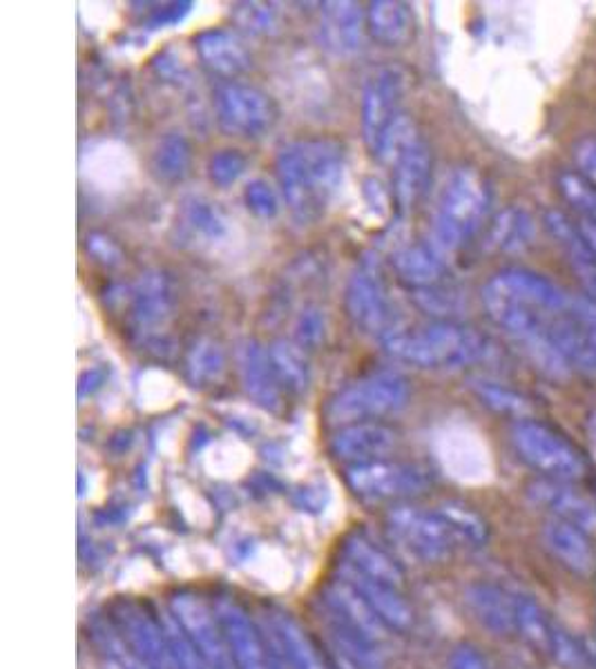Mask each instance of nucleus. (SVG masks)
I'll return each instance as SVG.
<instances>
[{"label": "nucleus", "instance_id": "f257e3e1", "mask_svg": "<svg viewBox=\"0 0 596 669\" xmlns=\"http://www.w3.org/2000/svg\"><path fill=\"white\" fill-rule=\"evenodd\" d=\"M344 165V148L334 139H302L280 150L278 179L300 223H313L327 212L342 184Z\"/></svg>", "mask_w": 596, "mask_h": 669}, {"label": "nucleus", "instance_id": "f03ea898", "mask_svg": "<svg viewBox=\"0 0 596 669\" xmlns=\"http://www.w3.org/2000/svg\"><path fill=\"white\" fill-rule=\"evenodd\" d=\"M383 344L396 360L431 371H458L487 353V340L476 328L443 319L413 330L398 326Z\"/></svg>", "mask_w": 596, "mask_h": 669}, {"label": "nucleus", "instance_id": "7ed1b4c3", "mask_svg": "<svg viewBox=\"0 0 596 669\" xmlns=\"http://www.w3.org/2000/svg\"><path fill=\"white\" fill-rule=\"evenodd\" d=\"M492 192L474 167H456L445 179L431 214L426 242L443 257L460 250L482 226Z\"/></svg>", "mask_w": 596, "mask_h": 669}, {"label": "nucleus", "instance_id": "20e7f679", "mask_svg": "<svg viewBox=\"0 0 596 669\" xmlns=\"http://www.w3.org/2000/svg\"><path fill=\"white\" fill-rule=\"evenodd\" d=\"M409 400V384L400 373H371L331 398L327 407V422L334 426L360 424L400 411Z\"/></svg>", "mask_w": 596, "mask_h": 669}, {"label": "nucleus", "instance_id": "39448f33", "mask_svg": "<svg viewBox=\"0 0 596 669\" xmlns=\"http://www.w3.org/2000/svg\"><path fill=\"white\" fill-rule=\"evenodd\" d=\"M375 156L394 165V197L398 210L409 212L429 186L431 152L407 115L389 128Z\"/></svg>", "mask_w": 596, "mask_h": 669}, {"label": "nucleus", "instance_id": "423d86ee", "mask_svg": "<svg viewBox=\"0 0 596 669\" xmlns=\"http://www.w3.org/2000/svg\"><path fill=\"white\" fill-rule=\"evenodd\" d=\"M512 444L521 460L544 478L570 482L585 473V460L576 446L544 422L518 420L512 426Z\"/></svg>", "mask_w": 596, "mask_h": 669}, {"label": "nucleus", "instance_id": "0eeeda50", "mask_svg": "<svg viewBox=\"0 0 596 669\" xmlns=\"http://www.w3.org/2000/svg\"><path fill=\"white\" fill-rule=\"evenodd\" d=\"M347 310L362 332L381 338V342L394 328H398L387 286L383 282L381 263L375 259L364 257L353 270L347 286Z\"/></svg>", "mask_w": 596, "mask_h": 669}, {"label": "nucleus", "instance_id": "6e6552de", "mask_svg": "<svg viewBox=\"0 0 596 669\" xmlns=\"http://www.w3.org/2000/svg\"><path fill=\"white\" fill-rule=\"evenodd\" d=\"M344 478L349 489L366 502L416 497L422 495L431 484L429 471L420 465L389 460L351 465Z\"/></svg>", "mask_w": 596, "mask_h": 669}, {"label": "nucleus", "instance_id": "1a4fd4ad", "mask_svg": "<svg viewBox=\"0 0 596 669\" xmlns=\"http://www.w3.org/2000/svg\"><path fill=\"white\" fill-rule=\"evenodd\" d=\"M407 94V72L398 66L377 68L364 83L362 128L371 152L381 148L389 128L402 117V98Z\"/></svg>", "mask_w": 596, "mask_h": 669}, {"label": "nucleus", "instance_id": "9d476101", "mask_svg": "<svg viewBox=\"0 0 596 669\" xmlns=\"http://www.w3.org/2000/svg\"><path fill=\"white\" fill-rule=\"evenodd\" d=\"M387 529L396 542L424 563H439L452 553L454 531L439 512L396 507L387 516Z\"/></svg>", "mask_w": 596, "mask_h": 669}, {"label": "nucleus", "instance_id": "9b49d317", "mask_svg": "<svg viewBox=\"0 0 596 669\" xmlns=\"http://www.w3.org/2000/svg\"><path fill=\"white\" fill-rule=\"evenodd\" d=\"M171 613L197 645L210 669H237L222 621L203 598L182 591L173 596Z\"/></svg>", "mask_w": 596, "mask_h": 669}, {"label": "nucleus", "instance_id": "f8f14e48", "mask_svg": "<svg viewBox=\"0 0 596 669\" xmlns=\"http://www.w3.org/2000/svg\"><path fill=\"white\" fill-rule=\"evenodd\" d=\"M214 107L220 126L229 134L246 139L261 137L266 130H270L278 117L273 101L264 92L239 83H229L217 90Z\"/></svg>", "mask_w": 596, "mask_h": 669}, {"label": "nucleus", "instance_id": "ddd939ff", "mask_svg": "<svg viewBox=\"0 0 596 669\" xmlns=\"http://www.w3.org/2000/svg\"><path fill=\"white\" fill-rule=\"evenodd\" d=\"M113 613L117 630L143 662H148L152 669H175L164 625H161V621H154L145 607L121 600Z\"/></svg>", "mask_w": 596, "mask_h": 669}, {"label": "nucleus", "instance_id": "4468645a", "mask_svg": "<svg viewBox=\"0 0 596 669\" xmlns=\"http://www.w3.org/2000/svg\"><path fill=\"white\" fill-rule=\"evenodd\" d=\"M527 497L538 509L550 512L557 520L570 523L581 531L596 533V505L565 480L540 478L529 484Z\"/></svg>", "mask_w": 596, "mask_h": 669}, {"label": "nucleus", "instance_id": "2eb2a0df", "mask_svg": "<svg viewBox=\"0 0 596 669\" xmlns=\"http://www.w3.org/2000/svg\"><path fill=\"white\" fill-rule=\"evenodd\" d=\"M217 617L222 621L231 656L237 669H270L266 638L259 636L255 623L250 621L244 607L231 598H222L214 607Z\"/></svg>", "mask_w": 596, "mask_h": 669}, {"label": "nucleus", "instance_id": "dca6fc26", "mask_svg": "<svg viewBox=\"0 0 596 669\" xmlns=\"http://www.w3.org/2000/svg\"><path fill=\"white\" fill-rule=\"evenodd\" d=\"M324 607H327L331 621L358 632L371 643L381 645L387 641L389 627L344 578L329 583L324 589Z\"/></svg>", "mask_w": 596, "mask_h": 669}, {"label": "nucleus", "instance_id": "f3484780", "mask_svg": "<svg viewBox=\"0 0 596 669\" xmlns=\"http://www.w3.org/2000/svg\"><path fill=\"white\" fill-rule=\"evenodd\" d=\"M173 286L171 279L159 272H143L130 291V321L139 334L159 330L173 315Z\"/></svg>", "mask_w": 596, "mask_h": 669}, {"label": "nucleus", "instance_id": "a211bd4d", "mask_svg": "<svg viewBox=\"0 0 596 669\" xmlns=\"http://www.w3.org/2000/svg\"><path fill=\"white\" fill-rule=\"evenodd\" d=\"M398 444V433L385 424L360 422L342 426L334 439L331 451L338 460L349 465H366L385 460Z\"/></svg>", "mask_w": 596, "mask_h": 669}, {"label": "nucleus", "instance_id": "6ab92c4d", "mask_svg": "<svg viewBox=\"0 0 596 669\" xmlns=\"http://www.w3.org/2000/svg\"><path fill=\"white\" fill-rule=\"evenodd\" d=\"M239 377L246 394L266 411L282 409V382L270 353L255 340H246L237 351Z\"/></svg>", "mask_w": 596, "mask_h": 669}, {"label": "nucleus", "instance_id": "aec40b11", "mask_svg": "<svg viewBox=\"0 0 596 669\" xmlns=\"http://www.w3.org/2000/svg\"><path fill=\"white\" fill-rule=\"evenodd\" d=\"M319 43L338 56H351L362 49L364 14L349 0L324 3L319 14Z\"/></svg>", "mask_w": 596, "mask_h": 669}, {"label": "nucleus", "instance_id": "412c9836", "mask_svg": "<svg viewBox=\"0 0 596 669\" xmlns=\"http://www.w3.org/2000/svg\"><path fill=\"white\" fill-rule=\"evenodd\" d=\"M342 578L369 602V607L377 613V617H381V621L389 630L405 632L413 625V609L402 598L398 587L373 580L351 567L342 570Z\"/></svg>", "mask_w": 596, "mask_h": 669}, {"label": "nucleus", "instance_id": "4be33fe9", "mask_svg": "<svg viewBox=\"0 0 596 669\" xmlns=\"http://www.w3.org/2000/svg\"><path fill=\"white\" fill-rule=\"evenodd\" d=\"M465 602L471 617L496 636L516 632L514 596L490 583H474L465 589Z\"/></svg>", "mask_w": 596, "mask_h": 669}, {"label": "nucleus", "instance_id": "5701e85b", "mask_svg": "<svg viewBox=\"0 0 596 669\" xmlns=\"http://www.w3.org/2000/svg\"><path fill=\"white\" fill-rule=\"evenodd\" d=\"M544 542L557 561L576 576H587L596 567V553L589 536L579 527L552 518L544 527Z\"/></svg>", "mask_w": 596, "mask_h": 669}, {"label": "nucleus", "instance_id": "b1692460", "mask_svg": "<svg viewBox=\"0 0 596 669\" xmlns=\"http://www.w3.org/2000/svg\"><path fill=\"white\" fill-rule=\"evenodd\" d=\"M199 59L208 70L222 77H237L250 70V54L237 34L229 30H206L195 38Z\"/></svg>", "mask_w": 596, "mask_h": 669}, {"label": "nucleus", "instance_id": "393cba45", "mask_svg": "<svg viewBox=\"0 0 596 669\" xmlns=\"http://www.w3.org/2000/svg\"><path fill=\"white\" fill-rule=\"evenodd\" d=\"M394 268L405 284L422 291L439 286L447 270V257H443L429 242L409 244L394 255Z\"/></svg>", "mask_w": 596, "mask_h": 669}, {"label": "nucleus", "instance_id": "a878e982", "mask_svg": "<svg viewBox=\"0 0 596 669\" xmlns=\"http://www.w3.org/2000/svg\"><path fill=\"white\" fill-rule=\"evenodd\" d=\"M344 558H347V567L373 578L381 580L394 587H402V572L396 565L394 558L377 547L371 538L362 536V533H353L347 538L344 542Z\"/></svg>", "mask_w": 596, "mask_h": 669}, {"label": "nucleus", "instance_id": "bb28decb", "mask_svg": "<svg viewBox=\"0 0 596 669\" xmlns=\"http://www.w3.org/2000/svg\"><path fill=\"white\" fill-rule=\"evenodd\" d=\"M179 226L188 242L214 244L222 242L229 233V221L220 206L206 197H188L182 206Z\"/></svg>", "mask_w": 596, "mask_h": 669}, {"label": "nucleus", "instance_id": "cd10ccee", "mask_svg": "<svg viewBox=\"0 0 596 669\" xmlns=\"http://www.w3.org/2000/svg\"><path fill=\"white\" fill-rule=\"evenodd\" d=\"M536 239V221L525 208H507L503 210L490 233H487V248L505 255L525 253Z\"/></svg>", "mask_w": 596, "mask_h": 669}, {"label": "nucleus", "instance_id": "c85d7f7f", "mask_svg": "<svg viewBox=\"0 0 596 669\" xmlns=\"http://www.w3.org/2000/svg\"><path fill=\"white\" fill-rule=\"evenodd\" d=\"M366 27L371 36L387 47H398L411 38L413 16L409 5L398 0H377L369 5Z\"/></svg>", "mask_w": 596, "mask_h": 669}, {"label": "nucleus", "instance_id": "c756f323", "mask_svg": "<svg viewBox=\"0 0 596 669\" xmlns=\"http://www.w3.org/2000/svg\"><path fill=\"white\" fill-rule=\"evenodd\" d=\"M268 632L273 634V638L278 641V645L295 669H324L315 645L311 643L302 625L287 617V613H273V617L268 619Z\"/></svg>", "mask_w": 596, "mask_h": 669}, {"label": "nucleus", "instance_id": "7c9ffc66", "mask_svg": "<svg viewBox=\"0 0 596 669\" xmlns=\"http://www.w3.org/2000/svg\"><path fill=\"white\" fill-rule=\"evenodd\" d=\"M152 171L161 181H182L190 171V143L184 134L171 132L159 141L152 154Z\"/></svg>", "mask_w": 596, "mask_h": 669}, {"label": "nucleus", "instance_id": "2f4dec72", "mask_svg": "<svg viewBox=\"0 0 596 669\" xmlns=\"http://www.w3.org/2000/svg\"><path fill=\"white\" fill-rule=\"evenodd\" d=\"M90 632H92L96 647L107 658V667L110 669H152L130 649V645L126 643V638L121 636L115 623H105L96 619L92 621Z\"/></svg>", "mask_w": 596, "mask_h": 669}, {"label": "nucleus", "instance_id": "473e14b6", "mask_svg": "<svg viewBox=\"0 0 596 669\" xmlns=\"http://www.w3.org/2000/svg\"><path fill=\"white\" fill-rule=\"evenodd\" d=\"M329 632L334 636V643L338 645L340 654L347 658V662L353 669H385L381 645L371 643L369 638L360 636L358 632L336 623L329 619Z\"/></svg>", "mask_w": 596, "mask_h": 669}, {"label": "nucleus", "instance_id": "72a5a7b5", "mask_svg": "<svg viewBox=\"0 0 596 669\" xmlns=\"http://www.w3.org/2000/svg\"><path fill=\"white\" fill-rule=\"evenodd\" d=\"M514 607H516V632L536 649L550 652L554 625L546 617L544 607L531 600L529 596H514Z\"/></svg>", "mask_w": 596, "mask_h": 669}, {"label": "nucleus", "instance_id": "f704fd0d", "mask_svg": "<svg viewBox=\"0 0 596 669\" xmlns=\"http://www.w3.org/2000/svg\"><path fill=\"white\" fill-rule=\"evenodd\" d=\"M268 353H270V360H273V366L278 371L280 382L289 390L302 394V390L308 386V379H311L308 364H306V357H304V349L297 347V344H291L287 340H280L268 349Z\"/></svg>", "mask_w": 596, "mask_h": 669}, {"label": "nucleus", "instance_id": "c9c22d12", "mask_svg": "<svg viewBox=\"0 0 596 669\" xmlns=\"http://www.w3.org/2000/svg\"><path fill=\"white\" fill-rule=\"evenodd\" d=\"M544 223H546V228H548L550 237H552V239L557 242V246L565 253V257H568V261L572 263V268H579V266H583V263L596 259V257L587 250V246H585V242H583V237H581V233H579L576 221H572L568 214L559 212V210H550V212L546 214V221H544Z\"/></svg>", "mask_w": 596, "mask_h": 669}, {"label": "nucleus", "instance_id": "e433bc0d", "mask_svg": "<svg viewBox=\"0 0 596 669\" xmlns=\"http://www.w3.org/2000/svg\"><path fill=\"white\" fill-rule=\"evenodd\" d=\"M188 377L195 386H206V384H214L224 375L226 368V357L222 347L203 338L199 340L190 353H188Z\"/></svg>", "mask_w": 596, "mask_h": 669}, {"label": "nucleus", "instance_id": "4c0bfd02", "mask_svg": "<svg viewBox=\"0 0 596 669\" xmlns=\"http://www.w3.org/2000/svg\"><path fill=\"white\" fill-rule=\"evenodd\" d=\"M161 625H164V632L171 645L175 669H210V665L206 662V658L201 656V652L190 641V636L186 634V630L179 625V621L173 617V613L161 617Z\"/></svg>", "mask_w": 596, "mask_h": 669}, {"label": "nucleus", "instance_id": "58836bf2", "mask_svg": "<svg viewBox=\"0 0 596 669\" xmlns=\"http://www.w3.org/2000/svg\"><path fill=\"white\" fill-rule=\"evenodd\" d=\"M436 512L443 516L456 538H463L474 547L487 542V525L476 512L467 509L465 505H458V502H443Z\"/></svg>", "mask_w": 596, "mask_h": 669}, {"label": "nucleus", "instance_id": "ea45409f", "mask_svg": "<svg viewBox=\"0 0 596 669\" xmlns=\"http://www.w3.org/2000/svg\"><path fill=\"white\" fill-rule=\"evenodd\" d=\"M471 388L476 390V396L482 400V404L494 409L496 413L518 415L523 420V415L529 411V404L521 394H516V390H512L507 386H501L496 382L474 379Z\"/></svg>", "mask_w": 596, "mask_h": 669}, {"label": "nucleus", "instance_id": "a19ab883", "mask_svg": "<svg viewBox=\"0 0 596 669\" xmlns=\"http://www.w3.org/2000/svg\"><path fill=\"white\" fill-rule=\"evenodd\" d=\"M559 192L581 214V219L596 221V188L589 181H585L579 173H570V171L561 173Z\"/></svg>", "mask_w": 596, "mask_h": 669}, {"label": "nucleus", "instance_id": "79ce46f5", "mask_svg": "<svg viewBox=\"0 0 596 669\" xmlns=\"http://www.w3.org/2000/svg\"><path fill=\"white\" fill-rule=\"evenodd\" d=\"M246 165H248L246 156L239 154L237 150H220L208 161V175L212 184L229 188L246 173Z\"/></svg>", "mask_w": 596, "mask_h": 669}, {"label": "nucleus", "instance_id": "37998d69", "mask_svg": "<svg viewBox=\"0 0 596 669\" xmlns=\"http://www.w3.org/2000/svg\"><path fill=\"white\" fill-rule=\"evenodd\" d=\"M563 669H589V656L583 645L561 627H554L550 652Z\"/></svg>", "mask_w": 596, "mask_h": 669}, {"label": "nucleus", "instance_id": "c03bdc74", "mask_svg": "<svg viewBox=\"0 0 596 669\" xmlns=\"http://www.w3.org/2000/svg\"><path fill=\"white\" fill-rule=\"evenodd\" d=\"M413 297H416V302H418V306L422 310L436 315V317H443V321H449L447 317L454 315L456 310H460V306H463L458 293L441 289V286H431V289L416 291Z\"/></svg>", "mask_w": 596, "mask_h": 669}, {"label": "nucleus", "instance_id": "a18cd8bd", "mask_svg": "<svg viewBox=\"0 0 596 669\" xmlns=\"http://www.w3.org/2000/svg\"><path fill=\"white\" fill-rule=\"evenodd\" d=\"M244 201L248 210L261 219H270L280 212V199L268 181L255 179L244 190Z\"/></svg>", "mask_w": 596, "mask_h": 669}, {"label": "nucleus", "instance_id": "49530a36", "mask_svg": "<svg viewBox=\"0 0 596 669\" xmlns=\"http://www.w3.org/2000/svg\"><path fill=\"white\" fill-rule=\"evenodd\" d=\"M324 332H327V319L319 308H304L295 321V340L302 349H313L322 344Z\"/></svg>", "mask_w": 596, "mask_h": 669}, {"label": "nucleus", "instance_id": "de8ad7c7", "mask_svg": "<svg viewBox=\"0 0 596 669\" xmlns=\"http://www.w3.org/2000/svg\"><path fill=\"white\" fill-rule=\"evenodd\" d=\"M576 173L596 188V139L587 137L574 145Z\"/></svg>", "mask_w": 596, "mask_h": 669}, {"label": "nucleus", "instance_id": "09e8293b", "mask_svg": "<svg viewBox=\"0 0 596 669\" xmlns=\"http://www.w3.org/2000/svg\"><path fill=\"white\" fill-rule=\"evenodd\" d=\"M244 10L237 12L239 25L246 27L248 32H268V27H273V12L266 10L264 5H242Z\"/></svg>", "mask_w": 596, "mask_h": 669}, {"label": "nucleus", "instance_id": "8fccbe9b", "mask_svg": "<svg viewBox=\"0 0 596 669\" xmlns=\"http://www.w3.org/2000/svg\"><path fill=\"white\" fill-rule=\"evenodd\" d=\"M190 8H192V3H173L168 8L156 10L148 21V30H159V27H168V25L182 23L188 16Z\"/></svg>", "mask_w": 596, "mask_h": 669}, {"label": "nucleus", "instance_id": "3c124183", "mask_svg": "<svg viewBox=\"0 0 596 669\" xmlns=\"http://www.w3.org/2000/svg\"><path fill=\"white\" fill-rule=\"evenodd\" d=\"M449 669H490L480 652L471 645H460L449 658Z\"/></svg>", "mask_w": 596, "mask_h": 669}, {"label": "nucleus", "instance_id": "603ef678", "mask_svg": "<svg viewBox=\"0 0 596 669\" xmlns=\"http://www.w3.org/2000/svg\"><path fill=\"white\" fill-rule=\"evenodd\" d=\"M87 248L103 263H119V259H121V250L110 239L98 237V235H92L87 239Z\"/></svg>", "mask_w": 596, "mask_h": 669}, {"label": "nucleus", "instance_id": "864d4df0", "mask_svg": "<svg viewBox=\"0 0 596 669\" xmlns=\"http://www.w3.org/2000/svg\"><path fill=\"white\" fill-rule=\"evenodd\" d=\"M574 272L579 274V282H581L585 295H587L589 300L596 302V259H592V261H587V263L574 268Z\"/></svg>", "mask_w": 596, "mask_h": 669}, {"label": "nucleus", "instance_id": "5fc2aeb1", "mask_svg": "<svg viewBox=\"0 0 596 669\" xmlns=\"http://www.w3.org/2000/svg\"><path fill=\"white\" fill-rule=\"evenodd\" d=\"M266 645H268V658H270V669H295L291 665V660L287 658V654L282 652V647L278 645V641L273 638V634L266 632Z\"/></svg>", "mask_w": 596, "mask_h": 669}, {"label": "nucleus", "instance_id": "6e6d98bb", "mask_svg": "<svg viewBox=\"0 0 596 669\" xmlns=\"http://www.w3.org/2000/svg\"><path fill=\"white\" fill-rule=\"evenodd\" d=\"M576 226H579V233H581L587 250L596 257V221L594 219H579Z\"/></svg>", "mask_w": 596, "mask_h": 669}, {"label": "nucleus", "instance_id": "4d7b16f0", "mask_svg": "<svg viewBox=\"0 0 596 669\" xmlns=\"http://www.w3.org/2000/svg\"><path fill=\"white\" fill-rule=\"evenodd\" d=\"M103 382V371H87L81 375V382H79V398L83 400L87 394H92V390Z\"/></svg>", "mask_w": 596, "mask_h": 669}]
</instances>
